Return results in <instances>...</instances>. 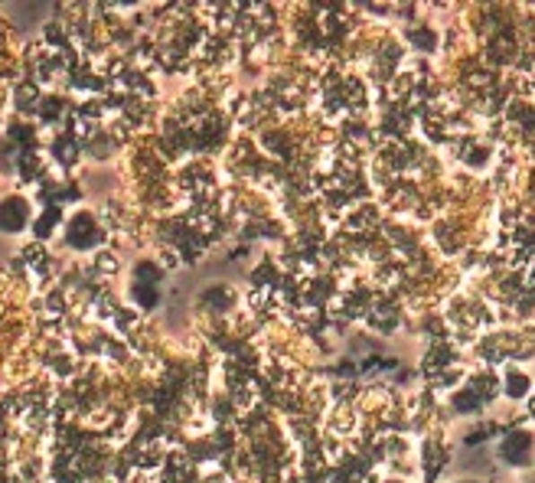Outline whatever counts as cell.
I'll use <instances>...</instances> for the list:
<instances>
[{
  "instance_id": "1",
  "label": "cell",
  "mask_w": 535,
  "mask_h": 483,
  "mask_svg": "<svg viewBox=\"0 0 535 483\" xmlns=\"http://www.w3.org/2000/svg\"><path fill=\"white\" fill-rule=\"evenodd\" d=\"M496 457L500 464L513 467V470H522V467L535 464V428L526 425H516V428H506L496 441Z\"/></svg>"
},
{
  "instance_id": "2",
  "label": "cell",
  "mask_w": 535,
  "mask_h": 483,
  "mask_svg": "<svg viewBox=\"0 0 535 483\" xmlns=\"http://www.w3.org/2000/svg\"><path fill=\"white\" fill-rule=\"evenodd\" d=\"M131 285H134V297L141 301V307H153L157 297H161V285H163V271L157 261L144 259L131 268Z\"/></svg>"
},
{
  "instance_id": "3",
  "label": "cell",
  "mask_w": 535,
  "mask_h": 483,
  "mask_svg": "<svg viewBox=\"0 0 535 483\" xmlns=\"http://www.w3.org/2000/svg\"><path fill=\"white\" fill-rule=\"evenodd\" d=\"M66 239H69L72 249L89 251V249H95V245L101 242V225L95 223V215H92V213L79 209V213H75L69 223H66Z\"/></svg>"
},
{
  "instance_id": "4",
  "label": "cell",
  "mask_w": 535,
  "mask_h": 483,
  "mask_svg": "<svg viewBox=\"0 0 535 483\" xmlns=\"http://www.w3.org/2000/svg\"><path fill=\"white\" fill-rule=\"evenodd\" d=\"M535 389V379L529 369L516 366V363H509V366H503L500 373V395L503 399H509V402H526L529 395H532Z\"/></svg>"
},
{
  "instance_id": "5",
  "label": "cell",
  "mask_w": 535,
  "mask_h": 483,
  "mask_svg": "<svg viewBox=\"0 0 535 483\" xmlns=\"http://www.w3.org/2000/svg\"><path fill=\"white\" fill-rule=\"evenodd\" d=\"M30 225V203L23 197L0 199V233L17 235Z\"/></svg>"
},
{
  "instance_id": "6",
  "label": "cell",
  "mask_w": 535,
  "mask_h": 483,
  "mask_svg": "<svg viewBox=\"0 0 535 483\" xmlns=\"http://www.w3.org/2000/svg\"><path fill=\"white\" fill-rule=\"evenodd\" d=\"M451 405H454V412L470 415V412H480L483 399H480V395H477V392H473L470 385H464L460 392H454V399H451Z\"/></svg>"
},
{
  "instance_id": "7",
  "label": "cell",
  "mask_w": 535,
  "mask_h": 483,
  "mask_svg": "<svg viewBox=\"0 0 535 483\" xmlns=\"http://www.w3.org/2000/svg\"><path fill=\"white\" fill-rule=\"evenodd\" d=\"M411 43L418 46V49H425V53H434V46H437V43H434V33H431V30H418Z\"/></svg>"
},
{
  "instance_id": "8",
  "label": "cell",
  "mask_w": 535,
  "mask_h": 483,
  "mask_svg": "<svg viewBox=\"0 0 535 483\" xmlns=\"http://www.w3.org/2000/svg\"><path fill=\"white\" fill-rule=\"evenodd\" d=\"M457 483H480V480H457Z\"/></svg>"
},
{
  "instance_id": "9",
  "label": "cell",
  "mask_w": 535,
  "mask_h": 483,
  "mask_svg": "<svg viewBox=\"0 0 535 483\" xmlns=\"http://www.w3.org/2000/svg\"><path fill=\"white\" fill-rule=\"evenodd\" d=\"M385 483H405V480H385Z\"/></svg>"
}]
</instances>
